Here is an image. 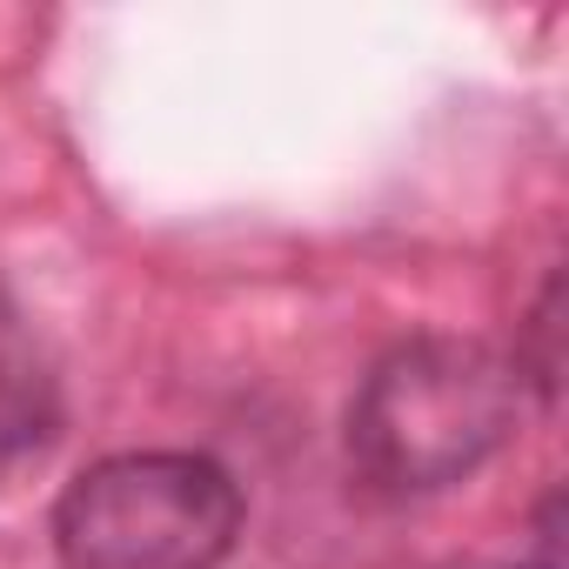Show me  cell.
<instances>
[{
	"instance_id": "cell-1",
	"label": "cell",
	"mask_w": 569,
	"mask_h": 569,
	"mask_svg": "<svg viewBox=\"0 0 569 569\" xmlns=\"http://www.w3.org/2000/svg\"><path fill=\"white\" fill-rule=\"evenodd\" d=\"M522 416V376L476 336L396 342L349 402V469L362 489L409 502L476 476Z\"/></svg>"
},
{
	"instance_id": "cell-2",
	"label": "cell",
	"mask_w": 569,
	"mask_h": 569,
	"mask_svg": "<svg viewBox=\"0 0 569 569\" xmlns=\"http://www.w3.org/2000/svg\"><path fill=\"white\" fill-rule=\"evenodd\" d=\"M241 536V482L194 449L88 462L54 502L61 569H221Z\"/></svg>"
},
{
	"instance_id": "cell-3",
	"label": "cell",
	"mask_w": 569,
	"mask_h": 569,
	"mask_svg": "<svg viewBox=\"0 0 569 569\" xmlns=\"http://www.w3.org/2000/svg\"><path fill=\"white\" fill-rule=\"evenodd\" d=\"M54 429H61L54 362H48L41 336L28 329V316L8 302V289H0V462L41 449Z\"/></svg>"
},
{
	"instance_id": "cell-4",
	"label": "cell",
	"mask_w": 569,
	"mask_h": 569,
	"mask_svg": "<svg viewBox=\"0 0 569 569\" xmlns=\"http://www.w3.org/2000/svg\"><path fill=\"white\" fill-rule=\"evenodd\" d=\"M556 342H562V274L542 281V302L529 316V342L509 356L516 376H522V389H536L542 402H556V376H562V349Z\"/></svg>"
},
{
	"instance_id": "cell-5",
	"label": "cell",
	"mask_w": 569,
	"mask_h": 569,
	"mask_svg": "<svg viewBox=\"0 0 569 569\" xmlns=\"http://www.w3.org/2000/svg\"><path fill=\"white\" fill-rule=\"evenodd\" d=\"M449 569H509V562H449ZM516 569H542V562H516Z\"/></svg>"
}]
</instances>
